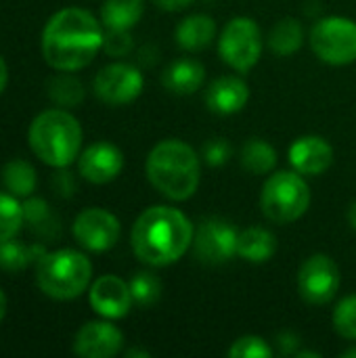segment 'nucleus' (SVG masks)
<instances>
[{"mask_svg": "<svg viewBox=\"0 0 356 358\" xmlns=\"http://www.w3.org/2000/svg\"><path fill=\"white\" fill-rule=\"evenodd\" d=\"M101 23L82 8L55 13L42 29V57L57 71L84 69L103 48Z\"/></svg>", "mask_w": 356, "mask_h": 358, "instance_id": "nucleus-1", "label": "nucleus"}, {"mask_svg": "<svg viewBox=\"0 0 356 358\" xmlns=\"http://www.w3.org/2000/svg\"><path fill=\"white\" fill-rule=\"evenodd\" d=\"M193 224L176 208L153 206L145 210L132 227V250L149 266H168L185 256L193 245Z\"/></svg>", "mask_w": 356, "mask_h": 358, "instance_id": "nucleus-2", "label": "nucleus"}, {"mask_svg": "<svg viewBox=\"0 0 356 358\" xmlns=\"http://www.w3.org/2000/svg\"><path fill=\"white\" fill-rule=\"evenodd\" d=\"M147 178L162 195L174 201H185L199 187V157L187 143L178 138L162 141L147 157Z\"/></svg>", "mask_w": 356, "mask_h": 358, "instance_id": "nucleus-3", "label": "nucleus"}, {"mask_svg": "<svg viewBox=\"0 0 356 358\" xmlns=\"http://www.w3.org/2000/svg\"><path fill=\"white\" fill-rule=\"evenodd\" d=\"M27 143L34 155L50 168H67L80 157L82 126L63 107L38 113L27 130Z\"/></svg>", "mask_w": 356, "mask_h": 358, "instance_id": "nucleus-4", "label": "nucleus"}, {"mask_svg": "<svg viewBox=\"0 0 356 358\" xmlns=\"http://www.w3.org/2000/svg\"><path fill=\"white\" fill-rule=\"evenodd\" d=\"M92 279L90 260L76 250L46 252L36 262V285L52 300H76L80 298Z\"/></svg>", "mask_w": 356, "mask_h": 358, "instance_id": "nucleus-5", "label": "nucleus"}, {"mask_svg": "<svg viewBox=\"0 0 356 358\" xmlns=\"http://www.w3.org/2000/svg\"><path fill=\"white\" fill-rule=\"evenodd\" d=\"M260 206L271 222L292 224L306 214L311 206V189L300 172H277L264 182Z\"/></svg>", "mask_w": 356, "mask_h": 358, "instance_id": "nucleus-6", "label": "nucleus"}, {"mask_svg": "<svg viewBox=\"0 0 356 358\" xmlns=\"http://www.w3.org/2000/svg\"><path fill=\"white\" fill-rule=\"evenodd\" d=\"M315 55L329 65H348L356 61V21L346 17L321 19L311 31Z\"/></svg>", "mask_w": 356, "mask_h": 358, "instance_id": "nucleus-7", "label": "nucleus"}, {"mask_svg": "<svg viewBox=\"0 0 356 358\" xmlns=\"http://www.w3.org/2000/svg\"><path fill=\"white\" fill-rule=\"evenodd\" d=\"M220 57L235 71H250L262 55V36L254 19L235 17L231 19L218 42Z\"/></svg>", "mask_w": 356, "mask_h": 358, "instance_id": "nucleus-8", "label": "nucleus"}, {"mask_svg": "<svg viewBox=\"0 0 356 358\" xmlns=\"http://www.w3.org/2000/svg\"><path fill=\"white\" fill-rule=\"evenodd\" d=\"M237 237L239 233L229 220L210 216L193 233V254L204 264H225L237 254Z\"/></svg>", "mask_w": 356, "mask_h": 358, "instance_id": "nucleus-9", "label": "nucleus"}, {"mask_svg": "<svg viewBox=\"0 0 356 358\" xmlns=\"http://www.w3.org/2000/svg\"><path fill=\"white\" fill-rule=\"evenodd\" d=\"M143 86H145L143 73L130 63L105 65L92 82L97 99L111 107L132 103L134 99L141 96Z\"/></svg>", "mask_w": 356, "mask_h": 358, "instance_id": "nucleus-10", "label": "nucleus"}, {"mask_svg": "<svg viewBox=\"0 0 356 358\" xmlns=\"http://www.w3.org/2000/svg\"><path fill=\"white\" fill-rule=\"evenodd\" d=\"M340 289V268L338 264L325 256H311L298 275V292L308 304H327L336 298Z\"/></svg>", "mask_w": 356, "mask_h": 358, "instance_id": "nucleus-11", "label": "nucleus"}, {"mask_svg": "<svg viewBox=\"0 0 356 358\" xmlns=\"http://www.w3.org/2000/svg\"><path fill=\"white\" fill-rule=\"evenodd\" d=\"M120 220L103 208H88L73 220V237L88 252L111 250L120 239Z\"/></svg>", "mask_w": 356, "mask_h": 358, "instance_id": "nucleus-12", "label": "nucleus"}, {"mask_svg": "<svg viewBox=\"0 0 356 358\" xmlns=\"http://www.w3.org/2000/svg\"><path fill=\"white\" fill-rule=\"evenodd\" d=\"M122 168H124L122 151L107 141L92 143L78 157V170L82 178H86L92 185H107L115 180Z\"/></svg>", "mask_w": 356, "mask_h": 358, "instance_id": "nucleus-13", "label": "nucleus"}, {"mask_svg": "<svg viewBox=\"0 0 356 358\" xmlns=\"http://www.w3.org/2000/svg\"><path fill=\"white\" fill-rule=\"evenodd\" d=\"M88 300L92 310L103 319H122L134 304L130 285L115 275L99 277L88 292Z\"/></svg>", "mask_w": 356, "mask_h": 358, "instance_id": "nucleus-14", "label": "nucleus"}, {"mask_svg": "<svg viewBox=\"0 0 356 358\" xmlns=\"http://www.w3.org/2000/svg\"><path fill=\"white\" fill-rule=\"evenodd\" d=\"M124 346V334L107 321H90L73 338V352L82 358H111Z\"/></svg>", "mask_w": 356, "mask_h": 358, "instance_id": "nucleus-15", "label": "nucleus"}, {"mask_svg": "<svg viewBox=\"0 0 356 358\" xmlns=\"http://www.w3.org/2000/svg\"><path fill=\"white\" fill-rule=\"evenodd\" d=\"M290 162L296 172L319 176L334 164V149L321 136H302L290 147Z\"/></svg>", "mask_w": 356, "mask_h": 358, "instance_id": "nucleus-16", "label": "nucleus"}, {"mask_svg": "<svg viewBox=\"0 0 356 358\" xmlns=\"http://www.w3.org/2000/svg\"><path fill=\"white\" fill-rule=\"evenodd\" d=\"M250 101L248 84L237 76H222L208 86L206 105L218 115H231L241 111Z\"/></svg>", "mask_w": 356, "mask_h": 358, "instance_id": "nucleus-17", "label": "nucleus"}, {"mask_svg": "<svg viewBox=\"0 0 356 358\" xmlns=\"http://www.w3.org/2000/svg\"><path fill=\"white\" fill-rule=\"evenodd\" d=\"M206 78V69L199 61L195 59H178L172 65L166 67L164 76H162V84L166 90L187 96L193 94L201 88Z\"/></svg>", "mask_w": 356, "mask_h": 358, "instance_id": "nucleus-18", "label": "nucleus"}, {"mask_svg": "<svg viewBox=\"0 0 356 358\" xmlns=\"http://www.w3.org/2000/svg\"><path fill=\"white\" fill-rule=\"evenodd\" d=\"M216 36V23L208 15H191L176 27V42L183 50L197 52L206 48Z\"/></svg>", "mask_w": 356, "mask_h": 358, "instance_id": "nucleus-19", "label": "nucleus"}, {"mask_svg": "<svg viewBox=\"0 0 356 358\" xmlns=\"http://www.w3.org/2000/svg\"><path fill=\"white\" fill-rule=\"evenodd\" d=\"M275 250H277L275 235L262 227H250L241 231L237 237V254L245 262H254V264L266 262L273 258Z\"/></svg>", "mask_w": 356, "mask_h": 358, "instance_id": "nucleus-20", "label": "nucleus"}, {"mask_svg": "<svg viewBox=\"0 0 356 358\" xmlns=\"http://www.w3.org/2000/svg\"><path fill=\"white\" fill-rule=\"evenodd\" d=\"M44 254H46V250L40 243L23 245V243H19L15 239L0 241V271H4V273H21L31 262L36 264Z\"/></svg>", "mask_w": 356, "mask_h": 358, "instance_id": "nucleus-21", "label": "nucleus"}, {"mask_svg": "<svg viewBox=\"0 0 356 358\" xmlns=\"http://www.w3.org/2000/svg\"><path fill=\"white\" fill-rule=\"evenodd\" d=\"M2 185H4V191L19 197V199H25L29 197L34 191H36V185H38V176H36V170L29 162L25 159H13L8 164H4L2 168Z\"/></svg>", "mask_w": 356, "mask_h": 358, "instance_id": "nucleus-22", "label": "nucleus"}, {"mask_svg": "<svg viewBox=\"0 0 356 358\" xmlns=\"http://www.w3.org/2000/svg\"><path fill=\"white\" fill-rule=\"evenodd\" d=\"M304 42V29L302 23L294 17H285L277 21L269 34V46L277 57H290L296 50H300Z\"/></svg>", "mask_w": 356, "mask_h": 358, "instance_id": "nucleus-23", "label": "nucleus"}, {"mask_svg": "<svg viewBox=\"0 0 356 358\" xmlns=\"http://www.w3.org/2000/svg\"><path fill=\"white\" fill-rule=\"evenodd\" d=\"M143 15V0H105L101 19L109 29H132Z\"/></svg>", "mask_w": 356, "mask_h": 358, "instance_id": "nucleus-24", "label": "nucleus"}, {"mask_svg": "<svg viewBox=\"0 0 356 358\" xmlns=\"http://www.w3.org/2000/svg\"><path fill=\"white\" fill-rule=\"evenodd\" d=\"M23 214L27 227L42 239H55L59 233V222L55 214L50 212V206L40 197H25L23 201Z\"/></svg>", "mask_w": 356, "mask_h": 358, "instance_id": "nucleus-25", "label": "nucleus"}, {"mask_svg": "<svg viewBox=\"0 0 356 358\" xmlns=\"http://www.w3.org/2000/svg\"><path fill=\"white\" fill-rule=\"evenodd\" d=\"M241 166L250 174H269L277 166V151L262 138H250L241 149Z\"/></svg>", "mask_w": 356, "mask_h": 358, "instance_id": "nucleus-26", "label": "nucleus"}, {"mask_svg": "<svg viewBox=\"0 0 356 358\" xmlns=\"http://www.w3.org/2000/svg\"><path fill=\"white\" fill-rule=\"evenodd\" d=\"M71 71H61L48 80V96L57 107H78L84 101V86Z\"/></svg>", "mask_w": 356, "mask_h": 358, "instance_id": "nucleus-27", "label": "nucleus"}, {"mask_svg": "<svg viewBox=\"0 0 356 358\" xmlns=\"http://www.w3.org/2000/svg\"><path fill=\"white\" fill-rule=\"evenodd\" d=\"M128 285H130V294H132L134 304H138L141 308L155 306L162 298V292H164L159 277L149 273V271L134 273Z\"/></svg>", "mask_w": 356, "mask_h": 358, "instance_id": "nucleus-28", "label": "nucleus"}, {"mask_svg": "<svg viewBox=\"0 0 356 358\" xmlns=\"http://www.w3.org/2000/svg\"><path fill=\"white\" fill-rule=\"evenodd\" d=\"M25 224L23 203L10 193H0V241L15 239Z\"/></svg>", "mask_w": 356, "mask_h": 358, "instance_id": "nucleus-29", "label": "nucleus"}, {"mask_svg": "<svg viewBox=\"0 0 356 358\" xmlns=\"http://www.w3.org/2000/svg\"><path fill=\"white\" fill-rule=\"evenodd\" d=\"M334 329L344 340H356V294L344 298L334 310Z\"/></svg>", "mask_w": 356, "mask_h": 358, "instance_id": "nucleus-30", "label": "nucleus"}, {"mask_svg": "<svg viewBox=\"0 0 356 358\" xmlns=\"http://www.w3.org/2000/svg\"><path fill=\"white\" fill-rule=\"evenodd\" d=\"M273 355L271 346L258 336H243L229 348L231 358H269Z\"/></svg>", "mask_w": 356, "mask_h": 358, "instance_id": "nucleus-31", "label": "nucleus"}, {"mask_svg": "<svg viewBox=\"0 0 356 358\" xmlns=\"http://www.w3.org/2000/svg\"><path fill=\"white\" fill-rule=\"evenodd\" d=\"M132 48V38L128 29H109L103 34V50L111 57H124Z\"/></svg>", "mask_w": 356, "mask_h": 358, "instance_id": "nucleus-32", "label": "nucleus"}, {"mask_svg": "<svg viewBox=\"0 0 356 358\" xmlns=\"http://www.w3.org/2000/svg\"><path fill=\"white\" fill-rule=\"evenodd\" d=\"M233 153V147L227 138H212L204 145V159L206 164L218 168V166H225L229 162Z\"/></svg>", "mask_w": 356, "mask_h": 358, "instance_id": "nucleus-33", "label": "nucleus"}, {"mask_svg": "<svg viewBox=\"0 0 356 358\" xmlns=\"http://www.w3.org/2000/svg\"><path fill=\"white\" fill-rule=\"evenodd\" d=\"M78 185H76V178L71 172H67L65 168H57L55 176H52V191L59 195V197H71L76 193Z\"/></svg>", "mask_w": 356, "mask_h": 358, "instance_id": "nucleus-34", "label": "nucleus"}, {"mask_svg": "<svg viewBox=\"0 0 356 358\" xmlns=\"http://www.w3.org/2000/svg\"><path fill=\"white\" fill-rule=\"evenodd\" d=\"M277 344H279V348H281V355H294V357H296L298 346H300V340H298L296 334L283 331V334L277 338Z\"/></svg>", "mask_w": 356, "mask_h": 358, "instance_id": "nucleus-35", "label": "nucleus"}, {"mask_svg": "<svg viewBox=\"0 0 356 358\" xmlns=\"http://www.w3.org/2000/svg\"><path fill=\"white\" fill-rule=\"evenodd\" d=\"M159 8L164 10H183L185 6H189L193 0H153Z\"/></svg>", "mask_w": 356, "mask_h": 358, "instance_id": "nucleus-36", "label": "nucleus"}, {"mask_svg": "<svg viewBox=\"0 0 356 358\" xmlns=\"http://www.w3.org/2000/svg\"><path fill=\"white\" fill-rule=\"evenodd\" d=\"M6 84H8V67H6V61L0 55V94L4 92Z\"/></svg>", "mask_w": 356, "mask_h": 358, "instance_id": "nucleus-37", "label": "nucleus"}, {"mask_svg": "<svg viewBox=\"0 0 356 358\" xmlns=\"http://www.w3.org/2000/svg\"><path fill=\"white\" fill-rule=\"evenodd\" d=\"M6 296H4V292L0 289V323H2V319L6 317Z\"/></svg>", "mask_w": 356, "mask_h": 358, "instance_id": "nucleus-38", "label": "nucleus"}, {"mask_svg": "<svg viewBox=\"0 0 356 358\" xmlns=\"http://www.w3.org/2000/svg\"><path fill=\"white\" fill-rule=\"evenodd\" d=\"M126 357H128V358H134V357L149 358V352H147V350H138V348H132V350H128V352H126Z\"/></svg>", "mask_w": 356, "mask_h": 358, "instance_id": "nucleus-39", "label": "nucleus"}, {"mask_svg": "<svg viewBox=\"0 0 356 358\" xmlns=\"http://www.w3.org/2000/svg\"><path fill=\"white\" fill-rule=\"evenodd\" d=\"M348 222H350V227L356 231V201L350 206V210H348Z\"/></svg>", "mask_w": 356, "mask_h": 358, "instance_id": "nucleus-40", "label": "nucleus"}, {"mask_svg": "<svg viewBox=\"0 0 356 358\" xmlns=\"http://www.w3.org/2000/svg\"><path fill=\"white\" fill-rule=\"evenodd\" d=\"M344 358H356V348H350V350H346V352H344Z\"/></svg>", "mask_w": 356, "mask_h": 358, "instance_id": "nucleus-41", "label": "nucleus"}]
</instances>
